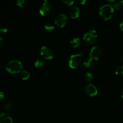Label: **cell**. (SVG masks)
Wrapping results in <instances>:
<instances>
[{
  "label": "cell",
  "instance_id": "obj_1",
  "mask_svg": "<svg viewBox=\"0 0 123 123\" xmlns=\"http://www.w3.org/2000/svg\"><path fill=\"white\" fill-rule=\"evenodd\" d=\"M114 12V8L111 5L105 4L100 8L99 14L103 20H108L111 19Z\"/></svg>",
  "mask_w": 123,
  "mask_h": 123
},
{
  "label": "cell",
  "instance_id": "obj_2",
  "mask_svg": "<svg viewBox=\"0 0 123 123\" xmlns=\"http://www.w3.org/2000/svg\"><path fill=\"white\" fill-rule=\"evenodd\" d=\"M22 65L20 61L16 60H13L8 62L6 66V70L7 72L12 74L20 73L22 70Z\"/></svg>",
  "mask_w": 123,
  "mask_h": 123
},
{
  "label": "cell",
  "instance_id": "obj_3",
  "mask_svg": "<svg viewBox=\"0 0 123 123\" xmlns=\"http://www.w3.org/2000/svg\"><path fill=\"white\" fill-rule=\"evenodd\" d=\"M97 38V34L95 30H91L86 32L83 37V41L85 45L90 46L93 44Z\"/></svg>",
  "mask_w": 123,
  "mask_h": 123
},
{
  "label": "cell",
  "instance_id": "obj_4",
  "mask_svg": "<svg viewBox=\"0 0 123 123\" xmlns=\"http://www.w3.org/2000/svg\"><path fill=\"white\" fill-rule=\"evenodd\" d=\"M83 56L82 53L77 54H73L71 55L68 61V65L71 68H76L80 65L81 62L82 57Z\"/></svg>",
  "mask_w": 123,
  "mask_h": 123
},
{
  "label": "cell",
  "instance_id": "obj_5",
  "mask_svg": "<svg viewBox=\"0 0 123 123\" xmlns=\"http://www.w3.org/2000/svg\"><path fill=\"white\" fill-rule=\"evenodd\" d=\"M103 56V50L100 47L94 46L90 50V57L92 60H98Z\"/></svg>",
  "mask_w": 123,
  "mask_h": 123
},
{
  "label": "cell",
  "instance_id": "obj_6",
  "mask_svg": "<svg viewBox=\"0 0 123 123\" xmlns=\"http://www.w3.org/2000/svg\"><path fill=\"white\" fill-rule=\"evenodd\" d=\"M40 54L44 59L50 60L54 57V52L51 48L48 46H42L40 49Z\"/></svg>",
  "mask_w": 123,
  "mask_h": 123
},
{
  "label": "cell",
  "instance_id": "obj_7",
  "mask_svg": "<svg viewBox=\"0 0 123 123\" xmlns=\"http://www.w3.org/2000/svg\"><path fill=\"white\" fill-rule=\"evenodd\" d=\"M52 10L51 4L48 1H44L40 8L39 13L43 16H47L50 13Z\"/></svg>",
  "mask_w": 123,
  "mask_h": 123
},
{
  "label": "cell",
  "instance_id": "obj_8",
  "mask_svg": "<svg viewBox=\"0 0 123 123\" xmlns=\"http://www.w3.org/2000/svg\"><path fill=\"white\" fill-rule=\"evenodd\" d=\"M67 22V17L66 14H59L55 20V24L60 28H63Z\"/></svg>",
  "mask_w": 123,
  "mask_h": 123
},
{
  "label": "cell",
  "instance_id": "obj_9",
  "mask_svg": "<svg viewBox=\"0 0 123 123\" xmlns=\"http://www.w3.org/2000/svg\"><path fill=\"white\" fill-rule=\"evenodd\" d=\"M84 91L86 92L87 95L89 96H96L97 94V89L96 88V86L92 84H88L86 85H85V88H84Z\"/></svg>",
  "mask_w": 123,
  "mask_h": 123
},
{
  "label": "cell",
  "instance_id": "obj_10",
  "mask_svg": "<svg viewBox=\"0 0 123 123\" xmlns=\"http://www.w3.org/2000/svg\"><path fill=\"white\" fill-rule=\"evenodd\" d=\"M79 13H80V10L79 8L76 6H72L70 8L69 11H68V13L72 19H75L79 17Z\"/></svg>",
  "mask_w": 123,
  "mask_h": 123
},
{
  "label": "cell",
  "instance_id": "obj_11",
  "mask_svg": "<svg viewBox=\"0 0 123 123\" xmlns=\"http://www.w3.org/2000/svg\"><path fill=\"white\" fill-rule=\"evenodd\" d=\"M0 123H13V120L8 114L2 113L0 115Z\"/></svg>",
  "mask_w": 123,
  "mask_h": 123
},
{
  "label": "cell",
  "instance_id": "obj_12",
  "mask_svg": "<svg viewBox=\"0 0 123 123\" xmlns=\"http://www.w3.org/2000/svg\"><path fill=\"white\" fill-rule=\"evenodd\" d=\"M70 44L73 48H78L80 45V40L79 38H73L70 41Z\"/></svg>",
  "mask_w": 123,
  "mask_h": 123
},
{
  "label": "cell",
  "instance_id": "obj_13",
  "mask_svg": "<svg viewBox=\"0 0 123 123\" xmlns=\"http://www.w3.org/2000/svg\"><path fill=\"white\" fill-rule=\"evenodd\" d=\"M20 76L22 80H27L30 78V74L28 71L25 70H23L20 72Z\"/></svg>",
  "mask_w": 123,
  "mask_h": 123
},
{
  "label": "cell",
  "instance_id": "obj_14",
  "mask_svg": "<svg viewBox=\"0 0 123 123\" xmlns=\"http://www.w3.org/2000/svg\"><path fill=\"white\" fill-rule=\"evenodd\" d=\"M44 29H45V30H46L47 31L50 32V31H54V29H55V26H54V25L52 23L47 22L46 23L45 25H44Z\"/></svg>",
  "mask_w": 123,
  "mask_h": 123
},
{
  "label": "cell",
  "instance_id": "obj_15",
  "mask_svg": "<svg viewBox=\"0 0 123 123\" xmlns=\"http://www.w3.org/2000/svg\"><path fill=\"white\" fill-rule=\"evenodd\" d=\"M93 75L92 74V73H86L84 76V79L87 82H90L92 81V80L93 79Z\"/></svg>",
  "mask_w": 123,
  "mask_h": 123
},
{
  "label": "cell",
  "instance_id": "obj_16",
  "mask_svg": "<svg viewBox=\"0 0 123 123\" xmlns=\"http://www.w3.org/2000/svg\"><path fill=\"white\" fill-rule=\"evenodd\" d=\"M44 65V61L42 60H37L34 62V66L36 68H41L43 67Z\"/></svg>",
  "mask_w": 123,
  "mask_h": 123
},
{
  "label": "cell",
  "instance_id": "obj_17",
  "mask_svg": "<svg viewBox=\"0 0 123 123\" xmlns=\"http://www.w3.org/2000/svg\"><path fill=\"white\" fill-rule=\"evenodd\" d=\"M92 60L90 57L88 58H86L84 60V62H83V64L85 66L86 68H88L91 66V64H92Z\"/></svg>",
  "mask_w": 123,
  "mask_h": 123
},
{
  "label": "cell",
  "instance_id": "obj_18",
  "mask_svg": "<svg viewBox=\"0 0 123 123\" xmlns=\"http://www.w3.org/2000/svg\"><path fill=\"white\" fill-rule=\"evenodd\" d=\"M123 8V1H117L114 5V8L116 10H121Z\"/></svg>",
  "mask_w": 123,
  "mask_h": 123
},
{
  "label": "cell",
  "instance_id": "obj_19",
  "mask_svg": "<svg viewBox=\"0 0 123 123\" xmlns=\"http://www.w3.org/2000/svg\"><path fill=\"white\" fill-rule=\"evenodd\" d=\"M16 4L18 6L21 7V8H24L27 5V2L25 0H18L16 1Z\"/></svg>",
  "mask_w": 123,
  "mask_h": 123
},
{
  "label": "cell",
  "instance_id": "obj_20",
  "mask_svg": "<svg viewBox=\"0 0 123 123\" xmlns=\"http://www.w3.org/2000/svg\"><path fill=\"white\" fill-rule=\"evenodd\" d=\"M115 73L117 75H122L123 74V66H120L117 67Z\"/></svg>",
  "mask_w": 123,
  "mask_h": 123
},
{
  "label": "cell",
  "instance_id": "obj_21",
  "mask_svg": "<svg viewBox=\"0 0 123 123\" xmlns=\"http://www.w3.org/2000/svg\"><path fill=\"white\" fill-rule=\"evenodd\" d=\"M62 2L67 6H72L74 3V1H71V0H62Z\"/></svg>",
  "mask_w": 123,
  "mask_h": 123
},
{
  "label": "cell",
  "instance_id": "obj_22",
  "mask_svg": "<svg viewBox=\"0 0 123 123\" xmlns=\"http://www.w3.org/2000/svg\"><path fill=\"white\" fill-rule=\"evenodd\" d=\"M12 107V104L11 103H10V102L7 103L4 105V108L6 109H10Z\"/></svg>",
  "mask_w": 123,
  "mask_h": 123
},
{
  "label": "cell",
  "instance_id": "obj_23",
  "mask_svg": "<svg viewBox=\"0 0 123 123\" xmlns=\"http://www.w3.org/2000/svg\"><path fill=\"white\" fill-rule=\"evenodd\" d=\"M76 2L79 5H84L86 3V1L85 0H78V1H76Z\"/></svg>",
  "mask_w": 123,
  "mask_h": 123
},
{
  "label": "cell",
  "instance_id": "obj_24",
  "mask_svg": "<svg viewBox=\"0 0 123 123\" xmlns=\"http://www.w3.org/2000/svg\"><path fill=\"white\" fill-rule=\"evenodd\" d=\"M4 98V94L2 92H1V91H0V102Z\"/></svg>",
  "mask_w": 123,
  "mask_h": 123
},
{
  "label": "cell",
  "instance_id": "obj_25",
  "mask_svg": "<svg viewBox=\"0 0 123 123\" xmlns=\"http://www.w3.org/2000/svg\"><path fill=\"white\" fill-rule=\"evenodd\" d=\"M1 31H2L3 33H6V32H7V28H1Z\"/></svg>",
  "mask_w": 123,
  "mask_h": 123
},
{
  "label": "cell",
  "instance_id": "obj_26",
  "mask_svg": "<svg viewBox=\"0 0 123 123\" xmlns=\"http://www.w3.org/2000/svg\"><path fill=\"white\" fill-rule=\"evenodd\" d=\"M2 44H3V40H2V38L0 37V48L2 46Z\"/></svg>",
  "mask_w": 123,
  "mask_h": 123
},
{
  "label": "cell",
  "instance_id": "obj_27",
  "mask_svg": "<svg viewBox=\"0 0 123 123\" xmlns=\"http://www.w3.org/2000/svg\"><path fill=\"white\" fill-rule=\"evenodd\" d=\"M120 29H121L122 31H123V20L122 22H121V24H120Z\"/></svg>",
  "mask_w": 123,
  "mask_h": 123
},
{
  "label": "cell",
  "instance_id": "obj_28",
  "mask_svg": "<svg viewBox=\"0 0 123 123\" xmlns=\"http://www.w3.org/2000/svg\"><path fill=\"white\" fill-rule=\"evenodd\" d=\"M121 96L122 98H123V90L122 91H121Z\"/></svg>",
  "mask_w": 123,
  "mask_h": 123
},
{
  "label": "cell",
  "instance_id": "obj_29",
  "mask_svg": "<svg viewBox=\"0 0 123 123\" xmlns=\"http://www.w3.org/2000/svg\"><path fill=\"white\" fill-rule=\"evenodd\" d=\"M121 15H122L123 16V10H122V12H121Z\"/></svg>",
  "mask_w": 123,
  "mask_h": 123
},
{
  "label": "cell",
  "instance_id": "obj_30",
  "mask_svg": "<svg viewBox=\"0 0 123 123\" xmlns=\"http://www.w3.org/2000/svg\"><path fill=\"white\" fill-rule=\"evenodd\" d=\"M0 32H1V29H0Z\"/></svg>",
  "mask_w": 123,
  "mask_h": 123
}]
</instances>
